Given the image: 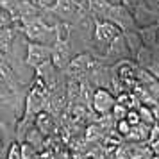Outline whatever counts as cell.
Segmentation results:
<instances>
[{"mask_svg": "<svg viewBox=\"0 0 159 159\" xmlns=\"http://www.w3.org/2000/svg\"><path fill=\"white\" fill-rule=\"evenodd\" d=\"M2 125H4V123H2V122H0V127H2Z\"/></svg>", "mask_w": 159, "mask_h": 159, "instance_id": "obj_25", "label": "cell"}, {"mask_svg": "<svg viewBox=\"0 0 159 159\" xmlns=\"http://www.w3.org/2000/svg\"><path fill=\"white\" fill-rule=\"evenodd\" d=\"M159 139V123L156 122L154 125H152V129H150V138H148V145H152L154 141H157Z\"/></svg>", "mask_w": 159, "mask_h": 159, "instance_id": "obj_19", "label": "cell"}, {"mask_svg": "<svg viewBox=\"0 0 159 159\" xmlns=\"http://www.w3.org/2000/svg\"><path fill=\"white\" fill-rule=\"evenodd\" d=\"M127 113H129V109L125 107L123 104H120V102H116L115 107H113V111H111V115H113V118H115V122L127 120Z\"/></svg>", "mask_w": 159, "mask_h": 159, "instance_id": "obj_12", "label": "cell"}, {"mask_svg": "<svg viewBox=\"0 0 159 159\" xmlns=\"http://www.w3.org/2000/svg\"><path fill=\"white\" fill-rule=\"evenodd\" d=\"M95 41L102 45H111L118 36H122L120 27L109 20H95Z\"/></svg>", "mask_w": 159, "mask_h": 159, "instance_id": "obj_7", "label": "cell"}, {"mask_svg": "<svg viewBox=\"0 0 159 159\" xmlns=\"http://www.w3.org/2000/svg\"><path fill=\"white\" fill-rule=\"evenodd\" d=\"M47 9L59 22H66L72 25V23H79L86 16L89 6H88V0H56Z\"/></svg>", "mask_w": 159, "mask_h": 159, "instance_id": "obj_1", "label": "cell"}, {"mask_svg": "<svg viewBox=\"0 0 159 159\" xmlns=\"http://www.w3.org/2000/svg\"><path fill=\"white\" fill-rule=\"evenodd\" d=\"M147 89L150 91V95L154 97V100L159 104V79H154L152 82L147 84Z\"/></svg>", "mask_w": 159, "mask_h": 159, "instance_id": "obj_17", "label": "cell"}, {"mask_svg": "<svg viewBox=\"0 0 159 159\" xmlns=\"http://www.w3.org/2000/svg\"><path fill=\"white\" fill-rule=\"evenodd\" d=\"M23 34L27 36L29 41H34V43H45V45H54L56 41V25L48 23L43 18V15L32 20V22H27L22 25Z\"/></svg>", "mask_w": 159, "mask_h": 159, "instance_id": "obj_3", "label": "cell"}, {"mask_svg": "<svg viewBox=\"0 0 159 159\" xmlns=\"http://www.w3.org/2000/svg\"><path fill=\"white\" fill-rule=\"evenodd\" d=\"M150 147H152V152H154V156H159V139H157V141H154Z\"/></svg>", "mask_w": 159, "mask_h": 159, "instance_id": "obj_20", "label": "cell"}, {"mask_svg": "<svg viewBox=\"0 0 159 159\" xmlns=\"http://www.w3.org/2000/svg\"><path fill=\"white\" fill-rule=\"evenodd\" d=\"M95 59H91L89 54H79V56H75L72 57L70 61V65L66 66V73H68V77L70 79H88V73L91 70V65H93Z\"/></svg>", "mask_w": 159, "mask_h": 159, "instance_id": "obj_6", "label": "cell"}, {"mask_svg": "<svg viewBox=\"0 0 159 159\" xmlns=\"http://www.w3.org/2000/svg\"><path fill=\"white\" fill-rule=\"evenodd\" d=\"M0 150H2V139H0Z\"/></svg>", "mask_w": 159, "mask_h": 159, "instance_id": "obj_24", "label": "cell"}, {"mask_svg": "<svg viewBox=\"0 0 159 159\" xmlns=\"http://www.w3.org/2000/svg\"><path fill=\"white\" fill-rule=\"evenodd\" d=\"M15 95H16V89L11 86L7 80L2 77V75H0V100L7 102V100H11Z\"/></svg>", "mask_w": 159, "mask_h": 159, "instance_id": "obj_10", "label": "cell"}, {"mask_svg": "<svg viewBox=\"0 0 159 159\" xmlns=\"http://www.w3.org/2000/svg\"><path fill=\"white\" fill-rule=\"evenodd\" d=\"M154 116H156V122L159 123V104H156V106H154Z\"/></svg>", "mask_w": 159, "mask_h": 159, "instance_id": "obj_23", "label": "cell"}, {"mask_svg": "<svg viewBox=\"0 0 159 159\" xmlns=\"http://www.w3.org/2000/svg\"><path fill=\"white\" fill-rule=\"evenodd\" d=\"M48 97H50V89L47 86L45 79L36 75V79H34L29 93H27V98H25V113H23L25 118L36 120V116L47 109Z\"/></svg>", "mask_w": 159, "mask_h": 159, "instance_id": "obj_2", "label": "cell"}, {"mask_svg": "<svg viewBox=\"0 0 159 159\" xmlns=\"http://www.w3.org/2000/svg\"><path fill=\"white\" fill-rule=\"evenodd\" d=\"M116 104V97L106 88H97L93 93V100H91V111L95 115L104 116L109 115Z\"/></svg>", "mask_w": 159, "mask_h": 159, "instance_id": "obj_5", "label": "cell"}, {"mask_svg": "<svg viewBox=\"0 0 159 159\" xmlns=\"http://www.w3.org/2000/svg\"><path fill=\"white\" fill-rule=\"evenodd\" d=\"M11 25H15V18L11 16V13L0 7V29H6V27H11Z\"/></svg>", "mask_w": 159, "mask_h": 159, "instance_id": "obj_14", "label": "cell"}, {"mask_svg": "<svg viewBox=\"0 0 159 159\" xmlns=\"http://www.w3.org/2000/svg\"><path fill=\"white\" fill-rule=\"evenodd\" d=\"M7 159H23L22 154V145L20 143H11L7 150Z\"/></svg>", "mask_w": 159, "mask_h": 159, "instance_id": "obj_16", "label": "cell"}, {"mask_svg": "<svg viewBox=\"0 0 159 159\" xmlns=\"http://www.w3.org/2000/svg\"><path fill=\"white\" fill-rule=\"evenodd\" d=\"M100 159H116L115 157V152H104Z\"/></svg>", "mask_w": 159, "mask_h": 159, "instance_id": "obj_21", "label": "cell"}, {"mask_svg": "<svg viewBox=\"0 0 159 159\" xmlns=\"http://www.w3.org/2000/svg\"><path fill=\"white\" fill-rule=\"evenodd\" d=\"M150 129L152 125H147V123H138V125H132L130 129V134L125 139L127 141H134V143H148V138H150Z\"/></svg>", "mask_w": 159, "mask_h": 159, "instance_id": "obj_9", "label": "cell"}, {"mask_svg": "<svg viewBox=\"0 0 159 159\" xmlns=\"http://www.w3.org/2000/svg\"><path fill=\"white\" fill-rule=\"evenodd\" d=\"M127 122H129L130 125L141 123V116H139V111H138V109H129V113H127Z\"/></svg>", "mask_w": 159, "mask_h": 159, "instance_id": "obj_18", "label": "cell"}, {"mask_svg": "<svg viewBox=\"0 0 159 159\" xmlns=\"http://www.w3.org/2000/svg\"><path fill=\"white\" fill-rule=\"evenodd\" d=\"M130 129H132V125H130L127 120H120V122H116V132L120 134L122 138H127L130 134Z\"/></svg>", "mask_w": 159, "mask_h": 159, "instance_id": "obj_15", "label": "cell"}, {"mask_svg": "<svg viewBox=\"0 0 159 159\" xmlns=\"http://www.w3.org/2000/svg\"><path fill=\"white\" fill-rule=\"evenodd\" d=\"M116 159H132V152H130V145H118L115 150Z\"/></svg>", "mask_w": 159, "mask_h": 159, "instance_id": "obj_13", "label": "cell"}, {"mask_svg": "<svg viewBox=\"0 0 159 159\" xmlns=\"http://www.w3.org/2000/svg\"><path fill=\"white\" fill-rule=\"evenodd\" d=\"M139 116H141V122L147 123V125H154L156 123V116H154V109L148 107V106H139Z\"/></svg>", "mask_w": 159, "mask_h": 159, "instance_id": "obj_11", "label": "cell"}, {"mask_svg": "<svg viewBox=\"0 0 159 159\" xmlns=\"http://www.w3.org/2000/svg\"><path fill=\"white\" fill-rule=\"evenodd\" d=\"M27 54H25V65L29 68L39 70L45 65L52 63V45L45 43H34V41H27Z\"/></svg>", "mask_w": 159, "mask_h": 159, "instance_id": "obj_4", "label": "cell"}, {"mask_svg": "<svg viewBox=\"0 0 159 159\" xmlns=\"http://www.w3.org/2000/svg\"><path fill=\"white\" fill-rule=\"evenodd\" d=\"M38 2H39V4H41L43 7H48V6H52V4H54L56 0H38Z\"/></svg>", "mask_w": 159, "mask_h": 159, "instance_id": "obj_22", "label": "cell"}, {"mask_svg": "<svg viewBox=\"0 0 159 159\" xmlns=\"http://www.w3.org/2000/svg\"><path fill=\"white\" fill-rule=\"evenodd\" d=\"M34 123H36V127L43 132L45 136H52L56 132V120H54L52 113H48V111H41L36 116Z\"/></svg>", "mask_w": 159, "mask_h": 159, "instance_id": "obj_8", "label": "cell"}]
</instances>
